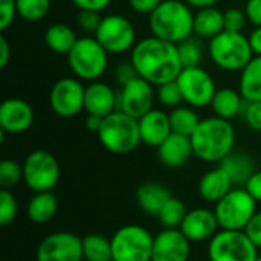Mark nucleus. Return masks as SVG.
<instances>
[{
  "label": "nucleus",
  "mask_w": 261,
  "mask_h": 261,
  "mask_svg": "<svg viewBox=\"0 0 261 261\" xmlns=\"http://www.w3.org/2000/svg\"><path fill=\"white\" fill-rule=\"evenodd\" d=\"M130 61L133 63L138 75L153 86L174 81L184 69L177 44L161 40L154 35L135 44Z\"/></svg>",
  "instance_id": "f257e3e1"
},
{
  "label": "nucleus",
  "mask_w": 261,
  "mask_h": 261,
  "mask_svg": "<svg viewBox=\"0 0 261 261\" xmlns=\"http://www.w3.org/2000/svg\"><path fill=\"white\" fill-rule=\"evenodd\" d=\"M243 95L240 93V90H234L229 87L220 89L216 92L211 107L216 116L223 118V119H231L234 116H237L242 110H243Z\"/></svg>",
  "instance_id": "cd10ccee"
},
{
  "label": "nucleus",
  "mask_w": 261,
  "mask_h": 261,
  "mask_svg": "<svg viewBox=\"0 0 261 261\" xmlns=\"http://www.w3.org/2000/svg\"><path fill=\"white\" fill-rule=\"evenodd\" d=\"M171 197V191L165 185L158 182L142 184L136 191V200L139 208L150 216H158Z\"/></svg>",
  "instance_id": "5701e85b"
},
{
  "label": "nucleus",
  "mask_w": 261,
  "mask_h": 261,
  "mask_svg": "<svg viewBox=\"0 0 261 261\" xmlns=\"http://www.w3.org/2000/svg\"><path fill=\"white\" fill-rule=\"evenodd\" d=\"M72 2L80 11H96V12L104 11L112 3V0H72Z\"/></svg>",
  "instance_id": "49530a36"
},
{
  "label": "nucleus",
  "mask_w": 261,
  "mask_h": 261,
  "mask_svg": "<svg viewBox=\"0 0 261 261\" xmlns=\"http://www.w3.org/2000/svg\"><path fill=\"white\" fill-rule=\"evenodd\" d=\"M95 38L109 54L118 55L135 47L136 29L127 17L110 14L102 17L95 32Z\"/></svg>",
  "instance_id": "9b49d317"
},
{
  "label": "nucleus",
  "mask_w": 261,
  "mask_h": 261,
  "mask_svg": "<svg viewBox=\"0 0 261 261\" xmlns=\"http://www.w3.org/2000/svg\"><path fill=\"white\" fill-rule=\"evenodd\" d=\"M245 12L248 21L254 24V28L261 26V0H248L245 6Z\"/></svg>",
  "instance_id": "a18cd8bd"
},
{
  "label": "nucleus",
  "mask_w": 261,
  "mask_h": 261,
  "mask_svg": "<svg viewBox=\"0 0 261 261\" xmlns=\"http://www.w3.org/2000/svg\"><path fill=\"white\" fill-rule=\"evenodd\" d=\"M191 255V242L176 228H164L154 236L151 261H188Z\"/></svg>",
  "instance_id": "dca6fc26"
},
{
  "label": "nucleus",
  "mask_w": 261,
  "mask_h": 261,
  "mask_svg": "<svg viewBox=\"0 0 261 261\" xmlns=\"http://www.w3.org/2000/svg\"><path fill=\"white\" fill-rule=\"evenodd\" d=\"M257 261H261V255H258V258H257Z\"/></svg>",
  "instance_id": "864d4df0"
},
{
  "label": "nucleus",
  "mask_w": 261,
  "mask_h": 261,
  "mask_svg": "<svg viewBox=\"0 0 261 261\" xmlns=\"http://www.w3.org/2000/svg\"><path fill=\"white\" fill-rule=\"evenodd\" d=\"M225 31L223 12L217 8H203L197 9L194 14V34L199 38H214Z\"/></svg>",
  "instance_id": "393cba45"
},
{
  "label": "nucleus",
  "mask_w": 261,
  "mask_h": 261,
  "mask_svg": "<svg viewBox=\"0 0 261 261\" xmlns=\"http://www.w3.org/2000/svg\"><path fill=\"white\" fill-rule=\"evenodd\" d=\"M176 81L182 92L184 101L190 107L202 109L211 106L217 89L213 76L205 69H202L200 66L185 67L182 69Z\"/></svg>",
  "instance_id": "f8f14e48"
},
{
  "label": "nucleus",
  "mask_w": 261,
  "mask_h": 261,
  "mask_svg": "<svg viewBox=\"0 0 261 261\" xmlns=\"http://www.w3.org/2000/svg\"><path fill=\"white\" fill-rule=\"evenodd\" d=\"M102 119L104 118H99V116H95V115H87V118H86V127L90 132H93V133H98L99 128H101Z\"/></svg>",
  "instance_id": "3c124183"
},
{
  "label": "nucleus",
  "mask_w": 261,
  "mask_h": 261,
  "mask_svg": "<svg viewBox=\"0 0 261 261\" xmlns=\"http://www.w3.org/2000/svg\"><path fill=\"white\" fill-rule=\"evenodd\" d=\"M220 167L229 174L234 185H246L249 177L255 173L254 161L245 153H229L220 162Z\"/></svg>",
  "instance_id": "c85d7f7f"
},
{
  "label": "nucleus",
  "mask_w": 261,
  "mask_h": 261,
  "mask_svg": "<svg viewBox=\"0 0 261 261\" xmlns=\"http://www.w3.org/2000/svg\"><path fill=\"white\" fill-rule=\"evenodd\" d=\"M58 211V200L52 191L34 193L28 203V217L37 225L49 223Z\"/></svg>",
  "instance_id": "b1692460"
},
{
  "label": "nucleus",
  "mask_w": 261,
  "mask_h": 261,
  "mask_svg": "<svg viewBox=\"0 0 261 261\" xmlns=\"http://www.w3.org/2000/svg\"><path fill=\"white\" fill-rule=\"evenodd\" d=\"M179 58L182 63V67H197L200 66V61L203 58V46L197 38H187L182 43L177 44Z\"/></svg>",
  "instance_id": "473e14b6"
},
{
  "label": "nucleus",
  "mask_w": 261,
  "mask_h": 261,
  "mask_svg": "<svg viewBox=\"0 0 261 261\" xmlns=\"http://www.w3.org/2000/svg\"><path fill=\"white\" fill-rule=\"evenodd\" d=\"M210 261H257L258 248L245 231L220 229L208 243Z\"/></svg>",
  "instance_id": "1a4fd4ad"
},
{
  "label": "nucleus",
  "mask_w": 261,
  "mask_h": 261,
  "mask_svg": "<svg viewBox=\"0 0 261 261\" xmlns=\"http://www.w3.org/2000/svg\"><path fill=\"white\" fill-rule=\"evenodd\" d=\"M158 99L164 107H170V109H176L180 106V102L184 101L182 92L179 89L177 81H170L165 84L158 86Z\"/></svg>",
  "instance_id": "c9c22d12"
},
{
  "label": "nucleus",
  "mask_w": 261,
  "mask_h": 261,
  "mask_svg": "<svg viewBox=\"0 0 261 261\" xmlns=\"http://www.w3.org/2000/svg\"><path fill=\"white\" fill-rule=\"evenodd\" d=\"M223 20H225V31L242 32L248 17H246V12L243 9L229 8V9L223 11Z\"/></svg>",
  "instance_id": "4c0bfd02"
},
{
  "label": "nucleus",
  "mask_w": 261,
  "mask_h": 261,
  "mask_svg": "<svg viewBox=\"0 0 261 261\" xmlns=\"http://www.w3.org/2000/svg\"><path fill=\"white\" fill-rule=\"evenodd\" d=\"M50 9V0H17V14L26 21H38Z\"/></svg>",
  "instance_id": "72a5a7b5"
},
{
  "label": "nucleus",
  "mask_w": 261,
  "mask_h": 261,
  "mask_svg": "<svg viewBox=\"0 0 261 261\" xmlns=\"http://www.w3.org/2000/svg\"><path fill=\"white\" fill-rule=\"evenodd\" d=\"M245 190L257 200L261 202V171H255L245 185Z\"/></svg>",
  "instance_id": "de8ad7c7"
},
{
  "label": "nucleus",
  "mask_w": 261,
  "mask_h": 261,
  "mask_svg": "<svg viewBox=\"0 0 261 261\" xmlns=\"http://www.w3.org/2000/svg\"><path fill=\"white\" fill-rule=\"evenodd\" d=\"M193 150L196 158L203 162L216 164L222 162L236 142V130L228 119L211 116L200 119L197 128L191 135Z\"/></svg>",
  "instance_id": "f03ea898"
},
{
  "label": "nucleus",
  "mask_w": 261,
  "mask_h": 261,
  "mask_svg": "<svg viewBox=\"0 0 261 261\" xmlns=\"http://www.w3.org/2000/svg\"><path fill=\"white\" fill-rule=\"evenodd\" d=\"M18 213V205L15 196L9 190H2L0 191V225L8 226L11 225Z\"/></svg>",
  "instance_id": "e433bc0d"
},
{
  "label": "nucleus",
  "mask_w": 261,
  "mask_h": 261,
  "mask_svg": "<svg viewBox=\"0 0 261 261\" xmlns=\"http://www.w3.org/2000/svg\"><path fill=\"white\" fill-rule=\"evenodd\" d=\"M234 187L229 174L219 165L217 168L205 173L199 182V193L203 200L217 203L220 202Z\"/></svg>",
  "instance_id": "4be33fe9"
},
{
  "label": "nucleus",
  "mask_w": 261,
  "mask_h": 261,
  "mask_svg": "<svg viewBox=\"0 0 261 261\" xmlns=\"http://www.w3.org/2000/svg\"><path fill=\"white\" fill-rule=\"evenodd\" d=\"M138 122H139L141 141L148 147H159L173 133L170 115H167L162 110L151 109L148 113L139 118Z\"/></svg>",
  "instance_id": "aec40b11"
},
{
  "label": "nucleus",
  "mask_w": 261,
  "mask_h": 261,
  "mask_svg": "<svg viewBox=\"0 0 261 261\" xmlns=\"http://www.w3.org/2000/svg\"><path fill=\"white\" fill-rule=\"evenodd\" d=\"M83 255L86 261H113L110 239L101 234L83 237Z\"/></svg>",
  "instance_id": "c756f323"
},
{
  "label": "nucleus",
  "mask_w": 261,
  "mask_h": 261,
  "mask_svg": "<svg viewBox=\"0 0 261 261\" xmlns=\"http://www.w3.org/2000/svg\"><path fill=\"white\" fill-rule=\"evenodd\" d=\"M35 258L37 261H83V237L67 231L49 234L38 245Z\"/></svg>",
  "instance_id": "ddd939ff"
},
{
  "label": "nucleus",
  "mask_w": 261,
  "mask_h": 261,
  "mask_svg": "<svg viewBox=\"0 0 261 261\" xmlns=\"http://www.w3.org/2000/svg\"><path fill=\"white\" fill-rule=\"evenodd\" d=\"M148 23L154 37L173 44H179L194 34V12L182 0H164L148 15Z\"/></svg>",
  "instance_id": "7ed1b4c3"
},
{
  "label": "nucleus",
  "mask_w": 261,
  "mask_h": 261,
  "mask_svg": "<svg viewBox=\"0 0 261 261\" xmlns=\"http://www.w3.org/2000/svg\"><path fill=\"white\" fill-rule=\"evenodd\" d=\"M86 87L76 78L58 80L49 95V102L55 115L61 118H73L84 110Z\"/></svg>",
  "instance_id": "4468645a"
},
{
  "label": "nucleus",
  "mask_w": 261,
  "mask_h": 261,
  "mask_svg": "<svg viewBox=\"0 0 261 261\" xmlns=\"http://www.w3.org/2000/svg\"><path fill=\"white\" fill-rule=\"evenodd\" d=\"M188 210L187 206L184 205V202L177 197H171L165 205L164 208L159 211V214L156 216L161 222V225L164 228H171V229H176V228H180L185 216H187Z\"/></svg>",
  "instance_id": "2f4dec72"
},
{
  "label": "nucleus",
  "mask_w": 261,
  "mask_h": 261,
  "mask_svg": "<svg viewBox=\"0 0 261 261\" xmlns=\"http://www.w3.org/2000/svg\"><path fill=\"white\" fill-rule=\"evenodd\" d=\"M153 240L141 225L121 226L110 239L113 261H151Z\"/></svg>",
  "instance_id": "6e6552de"
},
{
  "label": "nucleus",
  "mask_w": 261,
  "mask_h": 261,
  "mask_svg": "<svg viewBox=\"0 0 261 261\" xmlns=\"http://www.w3.org/2000/svg\"><path fill=\"white\" fill-rule=\"evenodd\" d=\"M219 220L216 213L208 208H194L187 213L180 231L191 243L210 242L219 232Z\"/></svg>",
  "instance_id": "f3484780"
},
{
  "label": "nucleus",
  "mask_w": 261,
  "mask_h": 261,
  "mask_svg": "<svg viewBox=\"0 0 261 261\" xmlns=\"http://www.w3.org/2000/svg\"><path fill=\"white\" fill-rule=\"evenodd\" d=\"M17 14V0H0V31H6Z\"/></svg>",
  "instance_id": "a19ab883"
},
{
  "label": "nucleus",
  "mask_w": 261,
  "mask_h": 261,
  "mask_svg": "<svg viewBox=\"0 0 261 261\" xmlns=\"http://www.w3.org/2000/svg\"><path fill=\"white\" fill-rule=\"evenodd\" d=\"M257 200L245 188H232L216 203V217L220 229L245 231L249 220L257 213Z\"/></svg>",
  "instance_id": "0eeeda50"
},
{
  "label": "nucleus",
  "mask_w": 261,
  "mask_h": 261,
  "mask_svg": "<svg viewBox=\"0 0 261 261\" xmlns=\"http://www.w3.org/2000/svg\"><path fill=\"white\" fill-rule=\"evenodd\" d=\"M102 17L99 15V12L96 11H80L78 17H76V23L78 26L84 31V32H96L99 23H101Z\"/></svg>",
  "instance_id": "ea45409f"
},
{
  "label": "nucleus",
  "mask_w": 261,
  "mask_h": 261,
  "mask_svg": "<svg viewBox=\"0 0 261 261\" xmlns=\"http://www.w3.org/2000/svg\"><path fill=\"white\" fill-rule=\"evenodd\" d=\"M243 113L248 127L254 132H261V101L246 102Z\"/></svg>",
  "instance_id": "58836bf2"
},
{
  "label": "nucleus",
  "mask_w": 261,
  "mask_h": 261,
  "mask_svg": "<svg viewBox=\"0 0 261 261\" xmlns=\"http://www.w3.org/2000/svg\"><path fill=\"white\" fill-rule=\"evenodd\" d=\"M34 122L32 107L21 98H8L0 104V130L8 135L26 132Z\"/></svg>",
  "instance_id": "a211bd4d"
},
{
  "label": "nucleus",
  "mask_w": 261,
  "mask_h": 261,
  "mask_svg": "<svg viewBox=\"0 0 261 261\" xmlns=\"http://www.w3.org/2000/svg\"><path fill=\"white\" fill-rule=\"evenodd\" d=\"M9 58H11V47H9L8 40L2 35L0 37V69L6 67V64L9 63Z\"/></svg>",
  "instance_id": "8fccbe9b"
},
{
  "label": "nucleus",
  "mask_w": 261,
  "mask_h": 261,
  "mask_svg": "<svg viewBox=\"0 0 261 261\" xmlns=\"http://www.w3.org/2000/svg\"><path fill=\"white\" fill-rule=\"evenodd\" d=\"M23 179V165L12 159H3L0 162V187L9 190Z\"/></svg>",
  "instance_id": "f704fd0d"
},
{
  "label": "nucleus",
  "mask_w": 261,
  "mask_h": 261,
  "mask_svg": "<svg viewBox=\"0 0 261 261\" xmlns=\"http://www.w3.org/2000/svg\"><path fill=\"white\" fill-rule=\"evenodd\" d=\"M194 154L191 136L171 133L159 147L158 156L161 162L168 168H179L185 165L190 158Z\"/></svg>",
  "instance_id": "412c9836"
},
{
  "label": "nucleus",
  "mask_w": 261,
  "mask_h": 261,
  "mask_svg": "<svg viewBox=\"0 0 261 261\" xmlns=\"http://www.w3.org/2000/svg\"><path fill=\"white\" fill-rule=\"evenodd\" d=\"M164 0H128L130 8L141 14V15H150Z\"/></svg>",
  "instance_id": "c03bdc74"
},
{
  "label": "nucleus",
  "mask_w": 261,
  "mask_h": 261,
  "mask_svg": "<svg viewBox=\"0 0 261 261\" xmlns=\"http://www.w3.org/2000/svg\"><path fill=\"white\" fill-rule=\"evenodd\" d=\"M154 92L153 84L147 80L136 76L130 83L124 84L118 95V110L139 119L153 109Z\"/></svg>",
  "instance_id": "2eb2a0df"
},
{
  "label": "nucleus",
  "mask_w": 261,
  "mask_h": 261,
  "mask_svg": "<svg viewBox=\"0 0 261 261\" xmlns=\"http://www.w3.org/2000/svg\"><path fill=\"white\" fill-rule=\"evenodd\" d=\"M246 236L251 239V242L260 249L261 248V211H257L254 217L249 220L248 226L245 228Z\"/></svg>",
  "instance_id": "79ce46f5"
},
{
  "label": "nucleus",
  "mask_w": 261,
  "mask_h": 261,
  "mask_svg": "<svg viewBox=\"0 0 261 261\" xmlns=\"http://www.w3.org/2000/svg\"><path fill=\"white\" fill-rule=\"evenodd\" d=\"M170 122H171L173 133L191 136L194 133V130L197 128L200 119H199L197 113L191 107L179 106V107H176V109L171 110V113H170Z\"/></svg>",
  "instance_id": "7c9ffc66"
},
{
  "label": "nucleus",
  "mask_w": 261,
  "mask_h": 261,
  "mask_svg": "<svg viewBox=\"0 0 261 261\" xmlns=\"http://www.w3.org/2000/svg\"><path fill=\"white\" fill-rule=\"evenodd\" d=\"M98 138L102 147L113 154L132 153L142 142L138 119L122 110H115L102 119Z\"/></svg>",
  "instance_id": "20e7f679"
},
{
  "label": "nucleus",
  "mask_w": 261,
  "mask_h": 261,
  "mask_svg": "<svg viewBox=\"0 0 261 261\" xmlns=\"http://www.w3.org/2000/svg\"><path fill=\"white\" fill-rule=\"evenodd\" d=\"M76 41H78V37L75 31L66 23H54L44 32L46 46L52 52L60 54V55H67Z\"/></svg>",
  "instance_id": "a878e982"
},
{
  "label": "nucleus",
  "mask_w": 261,
  "mask_h": 261,
  "mask_svg": "<svg viewBox=\"0 0 261 261\" xmlns=\"http://www.w3.org/2000/svg\"><path fill=\"white\" fill-rule=\"evenodd\" d=\"M248 38H249V44H251L254 55L261 57V26L254 28V31L251 32V35Z\"/></svg>",
  "instance_id": "09e8293b"
},
{
  "label": "nucleus",
  "mask_w": 261,
  "mask_h": 261,
  "mask_svg": "<svg viewBox=\"0 0 261 261\" xmlns=\"http://www.w3.org/2000/svg\"><path fill=\"white\" fill-rule=\"evenodd\" d=\"M118 107V95L106 83L93 81L86 87L84 110L87 115L106 118Z\"/></svg>",
  "instance_id": "6ab92c4d"
},
{
  "label": "nucleus",
  "mask_w": 261,
  "mask_h": 261,
  "mask_svg": "<svg viewBox=\"0 0 261 261\" xmlns=\"http://www.w3.org/2000/svg\"><path fill=\"white\" fill-rule=\"evenodd\" d=\"M239 90L246 102L261 101V57H254L240 73Z\"/></svg>",
  "instance_id": "bb28decb"
},
{
  "label": "nucleus",
  "mask_w": 261,
  "mask_h": 261,
  "mask_svg": "<svg viewBox=\"0 0 261 261\" xmlns=\"http://www.w3.org/2000/svg\"><path fill=\"white\" fill-rule=\"evenodd\" d=\"M115 76H116V81L121 86H124V84L130 83L132 80H135L139 75H138V72H136V69L133 66V63L130 61V63H121V64H118L116 69H115Z\"/></svg>",
  "instance_id": "37998d69"
},
{
  "label": "nucleus",
  "mask_w": 261,
  "mask_h": 261,
  "mask_svg": "<svg viewBox=\"0 0 261 261\" xmlns=\"http://www.w3.org/2000/svg\"><path fill=\"white\" fill-rule=\"evenodd\" d=\"M23 180L32 193L52 191L60 180L57 158L46 150L31 151L23 162Z\"/></svg>",
  "instance_id": "9d476101"
},
{
  "label": "nucleus",
  "mask_w": 261,
  "mask_h": 261,
  "mask_svg": "<svg viewBox=\"0 0 261 261\" xmlns=\"http://www.w3.org/2000/svg\"><path fill=\"white\" fill-rule=\"evenodd\" d=\"M67 63L76 78L93 83L104 75L109 52L95 37H83L67 54Z\"/></svg>",
  "instance_id": "423d86ee"
},
{
  "label": "nucleus",
  "mask_w": 261,
  "mask_h": 261,
  "mask_svg": "<svg viewBox=\"0 0 261 261\" xmlns=\"http://www.w3.org/2000/svg\"><path fill=\"white\" fill-rule=\"evenodd\" d=\"M208 52L213 63L228 72H242L254 58L249 38L242 32L231 31H223L211 38Z\"/></svg>",
  "instance_id": "39448f33"
},
{
  "label": "nucleus",
  "mask_w": 261,
  "mask_h": 261,
  "mask_svg": "<svg viewBox=\"0 0 261 261\" xmlns=\"http://www.w3.org/2000/svg\"><path fill=\"white\" fill-rule=\"evenodd\" d=\"M191 8L196 9H203V8H211L214 6L219 0H185Z\"/></svg>",
  "instance_id": "603ef678"
}]
</instances>
